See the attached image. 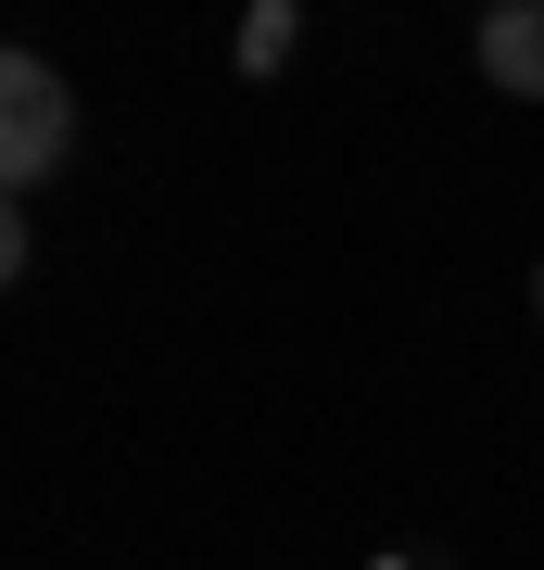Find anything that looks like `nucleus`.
<instances>
[{
    "mask_svg": "<svg viewBox=\"0 0 544 570\" xmlns=\"http://www.w3.org/2000/svg\"><path fill=\"white\" fill-rule=\"evenodd\" d=\"M63 153H77V89H63L39 51H13V63H0V178L39 190Z\"/></svg>",
    "mask_w": 544,
    "mask_h": 570,
    "instance_id": "1",
    "label": "nucleus"
},
{
    "mask_svg": "<svg viewBox=\"0 0 544 570\" xmlns=\"http://www.w3.org/2000/svg\"><path fill=\"white\" fill-rule=\"evenodd\" d=\"M468 51H482V77L506 89V102H544V0H494Z\"/></svg>",
    "mask_w": 544,
    "mask_h": 570,
    "instance_id": "2",
    "label": "nucleus"
},
{
    "mask_svg": "<svg viewBox=\"0 0 544 570\" xmlns=\"http://www.w3.org/2000/svg\"><path fill=\"white\" fill-rule=\"evenodd\" d=\"M291 39H304V26H291V0H254V13H241V63H254V77H266Z\"/></svg>",
    "mask_w": 544,
    "mask_h": 570,
    "instance_id": "3",
    "label": "nucleus"
},
{
    "mask_svg": "<svg viewBox=\"0 0 544 570\" xmlns=\"http://www.w3.org/2000/svg\"><path fill=\"white\" fill-rule=\"evenodd\" d=\"M532 305H544V279H532Z\"/></svg>",
    "mask_w": 544,
    "mask_h": 570,
    "instance_id": "4",
    "label": "nucleus"
}]
</instances>
